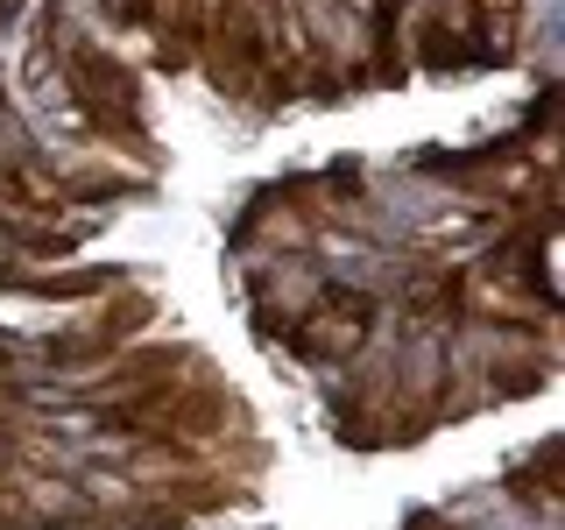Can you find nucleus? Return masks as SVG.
I'll use <instances>...</instances> for the list:
<instances>
[{
  "instance_id": "f257e3e1",
  "label": "nucleus",
  "mask_w": 565,
  "mask_h": 530,
  "mask_svg": "<svg viewBox=\"0 0 565 530\" xmlns=\"http://www.w3.org/2000/svg\"><path fill=\"white\" fill-rule=\"evenodd\" d=\"M71 114L85 120L93 141H120V149L149 156V120H141V78L114 50L99 43H64V71H57Z\"/></svg>"
},
{
  "instance_id": "f03ea898",
  "label": "nucleus",
  "mask_w": 565,
  "mask_h": 530,
  "mask_svg": "<svg viewBox=\"0 0 565 530\" xmlns=\"http://www.w3.org/2000/svg\"><path fill=\"white\" fill-rule=\"evenodd\" d=\"M290 340L305 361H353L375 340V297L367 290H318V305H305V318L290 326Z\"/></svg>"
},
{
  "instance_id": "7ed1b4c3",
  "label": "nucleus",
  "mask_w": 565,
  "mask_h": 530,
  "mask_svg": "<svg viewBox=\"0 0 565 530\" xmlns=\"http://www.w3.org/2000/svg\"><path fill=\"white\" fill-rule=\"evenodd\" d=\"M156 318V297H141V290H128L120 305H106L99 318H85L78 332H57V340H43V361L50 368H99V361H114L120 347L135 340L141 326Z\"/></svg>"
},
{
  "instance_id": "20e7f679",
  "label": "nucleus",
  "mask_w": 565,
  "mask_h": 530,
  "mask_svg": "<svg viewBox=\"0 0 565 530\" xmlns=\"http://www.w3.org/2000/svg\"><path fill=\"white\" fill-rule=\"evenodd\" d=\"M191 375H199V368H191V353H177V347H120L114 361L99 368L93 396L99 403H128V396H149V389H177Z\"/></svg>"
},
{
  "instance_id": "39448f33",
  "label": "nucleus",
  "mask_w": 565,
  "mask_h": 530,
  "mask_svg": "<svg viewBox=\"0 0 565 530\" xmlns=\"http://www.w3.org/2000/svg\"><path fill=\"white\" fill-rule=\"evenodd\" d=\"M411 57L424 71H467L473 64V35H467V14H459V0H446V8H431L411 35Z\"/></svg>"
},
{
  "instance_id": "423d86ee",
  "label": "nucleus",
  "mask_w": 565,
  "mask_h": 530,
  "mask_svg": "<svg viewBox=\"0 0 565 530\" xmlns=\"http://www.w3.org/2000/svg\"><path fill=\"white\" fill-rule=\"evenodd\" d=\"M14 290H29V297H57V305H71V297H106L114 290V269H64V276H8Z\"/></svg>"
},
{
  "instance_id": "0eeeda50",
  "label": "nucleus",
  "mask_w": 565,
  "mask_h": 530,
  "mask_svg": "<svg viewBox=\"0 0 565 530\" xmlns=\"http://www.w3.org/2000/svg\"><path fill=\"white\" fill-rule=\"evenodd\" d=\"M459 297H467V276H459V269H431V276L411 283V318H424V326L459 318Z\"/></svg>"
},
{
  "instance_id": "6e6552de",
  "label": "nucleus",
  "mask_w": 565,
  "mask_h": 530,
  "mask_svg": "<svg viewBox=\"0 0 565 530\" xmlns=\"http://www.w3.org/2000/svg\"><path fill=\"white\" fill-rule=\"evenodd\" d=\"M114 8V22H128V29H141V0H106Z\"/></svg>"
},
{
  "instance_id": "1a4fd4ad",
  "label": "nucleus",
  "mask_w": 565,
  "mask_h": 530,
  "mask_svg": "<svg viewBox=\"0 0 565 530\" xmlns=\"http://www.w3.org/2000/svg\"><path fill=\"white\" fill-rule=\"evenodd\" d=\"M411 530H446V523H438V517H417V523H411Z\"/></svg>"
}]
</instances>
